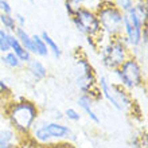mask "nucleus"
<instances>
[{"label":"nucleus","mask_w":148,"mask_h":148,"mask_svg":"<svg viewBox=\"0 0 148 148\" xmlns=\"http://www.w3.org/2000/svg\"><path fill=\"white\" fill-rule=\"evenodd\" d=\"M39 35H40V38L43 39V42L46 43L47 50H49V54L53 55L55 59H59L61 57H62V50H61L59 45L55 42V39L51 38V35L49 34V32H47V31H42Z\"/></svg>","instance_id":"nucleus-14"},{"label":"nucleus","mask_w":148,"mask_h":148,"mask_svg":"<svg viewBox=\"0 0 148 148\" xmlns=\"http://www.w3.org/2000/svg\"><path fill=\"white\" fill-rule=\"evenodd\" d=\"M27 1H28V3H31V4L35 3V0H27Z\"/></svg>","instance_id":"nucleus-30"},{"label":"nucleus","mask_w":148,"mask_h":148,"mask_svg":"<svg viewBox=\"0 0 148 148\" xmlns=\"http://www.w3.org/2000/svg\"><path fill=\"white\" fill-rule=\"evenodd\" d=\"M110 1H112L113 5L116 8H119L123 14L129 11V10L133 7V4H135V0H110Z\"/></svg>","instance_id":"nucleus-22"},{"label":"nucleus","mask_w":148,"mask_h":148,"mask_svg":"<svg viewBox=\"0 0 148 148\" xmlns=\"http://www.w3.org/2000/svg\"><path fill=\"white\" fill-rule=\"evenodd\" d=\"M74 84L81 94H90L97 89V74L85 55H78L74 59L73 67Z\"/></svg>","instance_id":"nucleus-6"},{"label":"nucleus","mask_w":148,"mask_h":148,"mask_svg":"<svg viewBox=\"0 0 148 148\" xmlns=\"http://www.w3.org/2000/svg\"><path fill=\"white\" fill-rule=\"evenodd\" d=\"M98 51H100V62L102 67L108 71L116 70L127 61V58L131 57L129 47L121 40L120 36L114 39H106L98 47Z\"/></svg>","instance_id":"nucleus-5"},{"label":"nucleus","mask_w":148,"mask_h":148,"mask_svg":"<svg viewBox=\"0 0 148 148\" xmlns=\"http://www.w3.org/2000/svg\"><path fill=\"white\" fill-rule=\"evenodd\" d=\"M49 120L51 121H63L65 120V116H63V112L62 110H59V109H51L50 112V119Z\"/></svg>","instance_id":"nucleus-24"},{"label":"nucleus","mask_w":148,"mask_h":148,"mask_svg":"<svg viewBox=\"0 0 148 148\" xmlns=\"http://www.w3.org/2000/svg\"><path fill=\"white\" fill-rule=\"evenodd\" d=\"M14 35L18 38V40L22 43V46H23L26 50H28L30 53H31V50H32L31 35L26 31V28H24V27H16L15 32H14Z\"/></svg>","instance_id":"nucleus-16"},{"label":"nucleus","mask_w":148,"mask_h":148,"mask_svg":"<svg viewBox=\"0 0 148 148\" xmlns=\"http://www.w3.org/2000/svg\"><path fill=\"white\" fill-rule=\"evenodd\" d=\"M133 10L136 12V15L139 16V19L147 26V20H148V3L147 0H137L133 4Z\"/></svg>","instance_id":"nucleus-18"},{"label":"nucleus","mask_w":148,"mask_h":148,"mask_svg":"<svg viewBox=\"0 0 148 148\" xmlns=\"http://www.w3.org/2000/svg\"><path fill=\"white\" fill-rule=\"evenodd\" d=\"M94 11L101 27V32L106 38L114 39L123 35L124 14L114 7L110 0H101Z\"/></svg>","instance_id":"nucleus-3"},{"label":"nucleus","mask_w":148,"mask_h":148,"mask_svg":"<svg viewBox=\"0 0 148 148\" xmlns=\"http://www.w3.org/2000/svg\"><path fill=\"white\" fill-rule=\"evenodd\" d=\"M24 71L27 73V75L31 78L32 82H42L45 81L47 77H49V69L45 63L40 61L39 58L32 57L30 61H28L26 65H24Z\"/></svg>","instance_id":"nucleus-9"},{"label":"nucleus","mask_w":148,"mask_h":148,"mask_svg":"<svg viewBox=\"0 0 148 148\" xmlns=\"http://www.w3.org/2000/svg\"><path fill=\"white\" fill-rule=\"evenodd\" d=\"M116 84L121 85L128 92L145 88V71L143 69V63H140L133 57L127 58L120 67L110 71Z\"/></svg>","instance_id":"nucleus-4"},{"label":"nucleus","mask_w":148,"mask_h":148,"mask_svg":"<svg viewBox=\"0 0 148 148\" xmlns=\"http://www.w3.org/2000/svg\"><path fill=\"white\" fill-rule=\"evenodd\" d=\"M0 62L3 63L5 67L11 69V70H19V69L24 67V65L20 62L19 58L12 51H8V53H4V54L0 55Z\"/></svg>","instance_id":"nucleus-15"},{"label":"nucleus","mask_w":148,"mask_h":148,"mask_svg":"<svg viewBox=\"0 0 148 148\" xmlns=\"http://www.w3.org/2000/svg\"><path fill=\"white\" fill-rule=\"evenodd\" d=\"M14 18H15V22H16V26H18V27H24V26H26V16H24L23 14L15 12Z\"/></svg>","instance_id":"nucleus-27"},{"label":"nucleus","mask_w":148,"mask_h":148,"mask_svg":"<svg viewBox=\"0 0 148 148\" xmlns=\"http://www.w3.org/2000/svg\"><path fill=\"white\" fill-rule=\"evenodd\" d=\"M71 23L77 28L79 34L85 36H96L101 34V27L98 23L97 15L94 10L85 7V5H78L75 10V14L71 18Z\"/></svg>","instance_id":"nucleus-7"},{"label":"nucleus","mask_w":148,"mask_h":148,"mask_svg":"<svg viewBox=\"0 0 148 148\" xmlns=\"http://www.w3.org/2000/svg\"><path fill=\"white\" fill-rule=\"evenodd\" d=\"M30 139L39 147L58 143H67V141H75L77 135L73 132L70 125L65 124L63 121H51L49 119H39L34 125Z\"/></svg>","instance_id":"nucleus-2"},{"label":"nucleus","mask_w":148,"mask_h":148,"mask_svg":"<svg viewBox=\"0 0 148 148\" xmlns=\"http://www.w3.org/2000/svg\"><path fill=\"white\" fill-rule=\"evenodd\" d=\"M145 24L139 19L133 7L129 11L124 12V24H123V35L128 40L129 49L141 46V31Z\"/></svg>","instance_id":"nucleus-8"},{"label":"nucleus","mask_w":148,"mask_h":148,"mask_svg":"<svg viewBox=\"0 0 148 148\" xmlns=\"http://www.w3.org/2000/svg\"><path fill=\"white\" fill-rule=\"evenodd\" d=\"M0 51L1 54L11 51L10 50V32H7L1 27H0Z\"/></svg>","instance_id":"nucleus-21"},{"label":"nucleus","mask_w":148,"mask_h":148,"mask_svg":"<svg viewBox=\"0 0 148 148\" xmlns=\"http://www.w3.org/2000/svg\"><path fill=\"white\" fill-rule=\"evenodd\" d=\"M5 119L10 128H12L22 139L30 137L34 125L40 119V108L35 101L22 97L5 105Z\"/></svg>","instance_id":"nucleus-1"},{"label":"nucleus","mask_w":148,"mask_h":148,"mask_svg":"<svg viewBox=\"0 0 148 148\" xmlns=\"http://www.w3.org/2000/svg\"><path fill=\"white\" fill-rule=\"evenodd\" d=\"M0 93H1L3 97L11 93V88H10V85H8V82L5 79H0Z\"/></svg>","instance_id":"nucleus-26"},{"label":"nucleus","mask_w":148,"mask_h":148,"mask_svg":"<svg viewBox=\"0 0 148 148\" xmlns=\"http://www.w3.org/2000/svg\"><path fill=\"white\" fill-rule=\"evenodd\" d=\"M23 139L10 127L0 128V148H16L22 144Z\"/></svg>","instance_id":"nucleus-11"},{"label":"nucleus","mask_w":148,"mask_h":148,"mask_svg":"<svg viewBox=\"0 0 148 148\" xmlns=\"http://www.w3.org/2000/svg\"><path fill=\"white\" fill-rule=\"evenodd\" d=\"M77 106L81 109V112L84 114L88 116V119L92 123H94L96 125L101 124V119L97 114V112L94 110V101L90 96H88V94H79L77 98Z\"/></svg>","instance_id":"nucleus-10"},{"label":"nucleus","mask_w":148,"mask_h":148,"mask_svg":"<svg viewBox=\"0 0 148 148\" xmlns=\"http://www.w3.org/2000/svg\"><path fill=\"white\" fill-rule=\"evenodd\" d=\"M0 27L4 28L7 32L10 34H14L16 30V22L14 15H8V14H0Z\"/></svg>","instance_id":"nucleus-17"},{"label":"nucleus","mask_w":148,"mask_h":148,"mask_svg":"<svg viewBox=\"0 0 148 148\" xmlns=\"http://www.w3.org/2000/svg\"><path fill=\"white\" fill-rule=\"evenodd\" d=\"M85 40L88 43V46L92 49L93 51H97L98 50V45H97V40L94 36H85Z\"/></svg>","instance_id":"nucleus-28"},{"label":"nucleus","mask_w":148,"mask_h":148,"mask_svg":"<svg viewBox=\"0 0 148 148\" xmlns=\"http://www.w3.org/2000/svg\"><path fill=\"white\" fill-rule=\"evenodd\" d=\"M31 40H32V50H31V55L35 58L43 59L49 57V50H47L46 43L43 42V39L40 38L39 34H34L31 35Z\"/></svg>","instance_id":"nucleus-13"},{"label":"nucleus","mask_w":148,"mask_h":148,"mask_svg":"<svg viewBox=\"0 0 148 148\" xmlns=\"http://www.w3.org/2000/svg\"><path fill=\"white\" fill-rule=\"evenodd\" d=\"M10 50L19 58V61L23 63V65H26V63L32 58L31 53L22 46V43L18 40V38H16L14 34H10Z\"/></svg>","instance_id":"nucleus-12"},{"label":"nucleus","mask_w":148,"mask_h":148,"mask_svg":"<svg viewBox=\"0 0 148 148\" xmlns=\"http://www.w3.org/2000/svg\"><path fill=\"white\" fill-rule=\"evenodd\" d=\"M131 148H148L147 143V132L140 131L139 133H135L131 137Z\"/></svg>","instance_id":"nucleus-19"},{"label":"nucleus","mask_w":148,"mask_h":148,"mask_svg":"<svg viewBox=\"0 0 148 148\" xmlns=\"http://www.w3.org/2000/svg\"><path fill=\"white\" fill-rule=\"evenodd\" d=\"M0 55H1V51H0Z\"/></svg>","instance_id":"nucleus-31"},{"label":"nucleus","mask_w":148,"mask_h":148,"mask_svg":"<svg viewBox=\"0 0 148 148\" xmlns=\"http://www.w3.org/2000/svg\"><path fill=\"white\" fill-rule=\"evenodd\" d=\"M77 5H85V7L90 8V10H94V3L93 0H73Z\"/></svg>","instance_id":"nucleus-29"},{"label":"nucleus","mask_w":148,"mask_h":148,"mask_svg":"<svg viewBox=\"0 0 148 148\" xmlns=\"http://www.w3.org/2000/svg\"><path fill=\"white\" fill-rule=\"evenodd\" d=\"M63 116H65V120L70 121V123H79L82 119V113L77 109V108H66L63 110Z\"/></svg>","instance_id":"nucleus-20"},{"label":"nucleus","mask_w":148,"mask_h":148,"mask_svg":"<svg viewBox=\"0 0 148 148\" xmlns=\"http://www.w3.org/2000/svg\"><path fill=\"white\" fill-rule=\"evenodd\" d=\"M0 14H12V5L8 0H0Z\"/></svg>","instance_id":"nucleus-25"},{"label":"nucleus","mask_w":148,"mask_h":148,"mask_svg":"<svg viewBox=\"0 0 148 148\" xmlns=\"http://www.w3.org/2000/svg\"><path fill=\"white\" fill-rule=\"evenodd\" d=\"M63 4H65V10H66V14L69 15V18H73L78 5L73 0H63Z\"/></svg>","instance_id":"nucleus-23"}]
</instances>
